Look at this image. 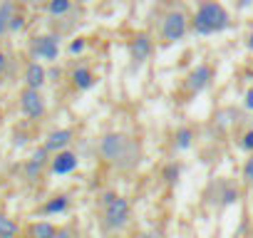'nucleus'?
Here are the masks:
<instances>
[{"label": "nucleus", "mask_w": 253, "mask_h": 238, "mask_svg": "<svg viewBox=\"0 0 253 238\" xmlns=\"http://www.w3.org/2000/svg\"><path fill=\"white\" fill-rule=\"evenodd\" d=\"M40 169H42V164L35 161V159H30V164H28V169H25V171H28V179H35V176L40 174Z\"/></svg>", "instance_id": "nucleus-21"}, {"label": "nucleus", "mask_w": 253, "mask_h": 238, "mask_svg": "<svg viewBox=\"0 0 253 238\" xmlns=\"http://www.w3.org/2000/svg\"><path fill=\"white\" fill-rule=\"evenodd\" d=\"M72 3L75 0H47V13L52 18H62L72 10Z\"/></svg>", "instance_id": "nucleus-14"}, {"label": "nucleus", "mask_w": 253, "mask_h": 238, "mask_svg": "<svg viewBox=\"0 0 253 238\" xmlns=\"http://www.w3.org/2000/svg\"><path fill=\"white\" fill-rule=\"evenodd\" d=\"M211 79H213V70L201 62V65H196V67L186 75V87H189L194 94H199V92H204V89L211 84Z\"/></svg>", "instance_id": "nucleus-7"}, {"label": "nucleus", "mask_w": 253, "mask_h": 238, "mask_svg": "<svg viewBox=\"0 0 253 238\" xmlns=\"http://www.w3.org/2000/svg\"><path fill=\"white\" fill-rule=\"evenodd\" d=\"M20 28H23V18H20V15H15V18H13V23H10V30L15 33V30H20Z\"/></svg>", "instance_id": "nucleus-26"}, {"label": "nucleus", "mask_w": 253, "mask_h": 238, "mask_svg": "<svg viewBox=\"0 0 253 238\" xmlns=\"http://www.w3.org/2000/svg\"><path fill=\"white\" fill-rule=\"evenodd\" d=\"M55 236H57V228L50 221H40L33 226V238H55Z\"/></svg>", "instance_id": "nucleus-17"}, {"label": "nucleus", "mask_w": 253, "mask_h": 238, "mask_svg": "<svg viewBox=\"0 0 253 238\" xmlns=\"http://www.w3.org/2000/svg\"><path fill=\"white\" fill-rule=\"evenodd\" d=\"M13 18H15V5H13V0L0 3V35H5V33L10 30Z\"/></svg>", "instance_id": "nucleus-13"}, {"label": "nucleus", "mask_w": 253, "mask_h": 238, "mask_svg": "<svg viewBox=\"0 0 253 238\" xmlns=\"http://www.w3.org/2000/svg\"><path fill=\"white\" fill-rule=\"evenodd\" d=\"M99 154L104 161H109L119 169H132L139 161V144L126 139L119 132H109L99 142Z\"/></svg>", "instance_id": "nucleus-2"}, {"label": "nucleus", "mask_w": 253, "mask_h": 238, "mask_svg": "<svg viewBox=\"0 0 253 238\" xmlns=\"http://www.w3.org/2000/svg\"><path fill=\"white\" fill-rule=\"evenodd\" d=\"M189 30H191V20L184 10H171L162 20V40L164 42H179L189 35Z\"/></svg>", "instance_id": "nucleus-4"}, {"label": "nucleus", "mask_w": 253, "mask_h": 238, "mask_svg": "<svg viewBox=\"0 0 253 238\" xmlns=\"http://www.w3.org/2000/svg\"><path fill=\"white\" fill-rule=\"evenodd\" d=\"M77 3H82V5H84V3H92V0H77Z\"/></svg>", "instance_id": "nucleus-31"}, {"label": "nucleus", "mask_w": 253, "mask_h": 238, "mask_svg": "<svg viewBox=\"0 0 253 238\" xmlns=\"http://www.w3.org/2000/svg\"><path fill=\"white\" fill-rule=\"evenodd\" d=\"M55 238H72V233L67 231V228H62V231H57V236Z\"/></svg>", "instance_id": "nucleus-28"}, {"label": "nucleus", "mask_w": 253, "mask_h": 238, "mask_svg": "<svg viewBox=\"0 0 253 238\" xmlns=\"http://www.w3.org/2000/svg\"><path fill=\"white\" fill-rule=\"evenodd\" d=\"M233 201H238V189H228L223 196V203H233Z\"/></svg>", "instance_id": "nucleus-23"}, {"label": "nucleus", "mask_w": 253, "mask_h": 238, "mask_svg": "<svg viewBox=\"0 0 253 238\" xmlns=\"http://www.w3.org/2000/svg\"><path fill=\"white\" fill-rule=\"evenodd\" d=\"M33 52L35 57L40 60H47V62H55L57 55H60V38L57 35H42L33 42Z\"/></svg>", "instance_id": "nucleus-5"}, {"label": "nucleus", "mask_w": 253, "mask_h": 238, "mask_svg": "<svg viewBox=\"0 0 253 238\" xmlns=\"http://www.w3.org/2000/svg\"><path fill=\"white\" fill-rule=\"evenodd\" d=\"M20 107H23L25 117H30V119H40L45 114V99L38 89H25L20 97Z\"/></svg>", "instance_id": "nucleus-8"}, {"label": "nucleus", "mask_w": 253, "mask_h": 238, "mask_svg": "<svg viewBox=\"0 0 253 238\" xmlns=\"http://www.w3.org/2000/svg\"><path fill=\"white\" fill-rule=\"evenodd\" d=\"M241 147H243L246 152H251V154H253V129H248V132L243 134V139H241Z\"/></svg>", "instance_id": "nucleus-22"}, {"label": "nucleus", "mask_w": 253, "mask_h": 238, "mask_svg": "<svg viewBox=\"0 0 253 238\" xmlns=\"http://www.w3.org/2000/svg\"><path fill=\"white\" fill-rule=\"evenodd\" d=\"M154 52V40L149 38V33H137L129 42V55L134 62H147Z\"/></svg>", "instance_id": "nucleus-6"}, {"label": "nucleus", "mask_w": 253, "mask_h": 238, "mask_svg": "<svg viewBox=\"0 0 253 238\" xmlns=\"http://www.w3.org/2000/svg\"><path fill=\"white\" fill-rule=\"evenodd\" d=\"M243 107H246L248 112H253V87L246 92V97H243Z\"/></svg>", "instance_id": "nucleus-24"}, {"label": "nucleus", "mask_w": 253, "mask_h": 238, "mask_svg": "<svg viewBox=\"0 0 253 238\" xmlns=\"http://www.w3.org/2000/svg\"><path fill=\"white\" fill-rule=\"evenodd\" d=\"M191 144H194V132H191L189 127H181V129L176 132V139H174L176 152H186Z\"/></svg>", "instance_id": "nucleus-15"}, {"label": "nucleus", "mask_w": 253, "mask_h": 238, "mask_svg": "<svg viewBox=\"0 0 253 238\" xmlns=\"http://www.w3.org/2000/svg\"><path fill=\"white\" fill-rule=\"evenodd\" d=\"M243 179H246V181L253 186V154H251V159L243 164Z\"/></svg>", "instance_id": "nucleus-20"}, {"label": "nucleus", "mask_w": 253, "mask_h": 238, "mask_svg": "<svg viewBox=\"0 0 253 238\" xmlns=\"http://www.w3.org/2000/svg\"><path fill=\"white\" fill-rule=\"evenodd\" d=\"M139 238H157V236H154V233H142Z\"/></svg>", "instance_id": "nucleus-30"}, {"label": "nucleus", "mask_w": 253, "mask_h": 238, "mask_svg": "<svg viewBox=\"0 0 253 238\" xmlns=\"http://www.w3.org/2000/svg\"><path fill=\"white\" fill-rule=\"evenodd\" d=\"M18 223L13 221V218H8V216H3L0 213V238H15L18 236Z\"/></svg>", "instance_id": "nucleus-18"}, {"label": "nucleus", "mask_w": 253, "mask_h": 238, "mask_svg": "<svg viewBox=\"0 0 253 238\" xmlns=\"http://www.w3.org/2000/svg\"><path fill=\"white\" fill-rule=\"evenodd\" d=\"M176 176H179V166H174V164H171V166L167 169V179H169V181H174Z\"/></svg>", "instance_id": "nucleus-25"}, {"label": "nucleus", "mask_w": 253, "mask_h": 238, "mask_svg": "<svg viewBox=\"0 0 253 238\" xmlns=\"http://www.w3.org/2000/svg\"><path fill=\"white\" fill-rule=\"evenodd\" d=\"M102 211H104V223L114 231L124 228L126 223H129V213H132L129 201H126L124 196H119V194H114V191H107L102 196Z\"/></svg>", "instance_id": "nucleus-3"}, {"label": "nucleus", "mask_w": 253, "mask_h": 238, "mask_svg": "<svg viewBox=\"0 0 253 238\" xmlns=\"http://www.w3.org/2000/svg\"><path fill=\"white\" fill-rule=\"evenodd\" d=\"M70 142H72V129H55L47 139H45V152L47 154H60V152H67V147H70Z\"/></svg>", "instance_id": "nucleus-9"}, {"label": "nucleus", "mask_w": 253, "mask_h": 238, "mask_svg": "<svg viewBox=\"0 0 253 238\" xmlns=\"http://www.w3.org/2000/svg\"><path fill=\"white\" fill-rule=\"evenodd\" d=\"M45 79H47L45 67L40 62H30L28 70H25V84H28V89H38L40 92V87L45 84Z\"/></svg>", "instance_id": "nucleus-11"}, {"label": "nucleus", "mask_w": 253, "mask_h": 238, "mask_svg": "<svg viewBox=\"0 0 253 238\" xmlns=\"http://www.w3.org/2000/svg\"><path fill=\"white\" fill-rule=\"evenodd\" d=\"M77 164H80L77 154H72V152H60V154H55L50 169H52V174L65 176V174H72V171L77 169Z\"/></svg>", "instance_id": "nucleus-10"}, {"label": "nucleus", "mask_w": 253, "mask_h": 238, "mask_svg": "<svg viewBox=\"0 0 253 238\" xmlns=\"http://www.w3.org/2000/svg\"><path fill=\"white\" fill-rule=\"evenodd\" d=\"M67 206H70V198L67 196H55V198H50L47 203H45V213L47 216H52V213H62V211H67Z\"/></svg>", "instance_id": "nucleus-16"}, {"label": "nucleus", "mask_w": 253, "mask_h": 238, "mask_svg": "<svg viewBox=\"0 0 253 238\" xmlns=\"http://www.w3.org/2000/svg\"><path fill=\"white\" fill-rule=\"evenodd\" d=\"M84 47H87V40H84V38H75V40L70 42L67 52H70V55H82V52H84Z\"/></svg>", "instance_id": "nucleus-19"}, {"label": "nucleus", "mask_w": 253, "mask_h": 238, "mask_svg": "<svg viewBox=\"0 0 253 238\" xmlns=\"http://www.w3.org/2000/svg\"><path fill=\"white\" fill-rule=\"evenodd\" d=\"M94 75H92V70L89 67H75L72 70V84L77 87V89H89V87H94Z\"/></svg>", "instance_id": "nucleus-12"}, {"label": "nucleus", "mask_w": 253, "mask_h": 238, "mask_svg": "<svg viewBox=\"0 0 253 238\" xmlns=\"http://www.w3.org/2000/svg\"><path fill=\"white\" fill-rule=\"evenodd\" d=\"M5 65H8V57L0 52V77H3V72H5Z\"/></svg>", "instance_id": "nucleus-27"}, {"label": "nucleus", "mask_w": 253, "mask_h": 238, "mask_svg": "<svg viewBox=\"0 0 253 238\" xmlns=\"http://www.w3.org/2000/svg\"><path fill=\"white\" fill-rule=\"evenodd\" d=\"M231 28V15L218 0H199L191 18V30L196 35H218Z\"/></svg>", "instance_id": "nucleus-1"}, {"label": "nucleus", "mask_w": 253, "mask_h": 238, "mask_svg": "<svg viewBox=\"0 0 253 238\" xmlns=\"http://www.w3.org/2000/svg\"><path fill=\"white\" fill-rule=\"evenodd\" d=\"M246 47H248V50H251V52H253V33H251V35H248V40H246Z\"/></svg>", "instance_id": "nucleus-29"}]
</instances>
